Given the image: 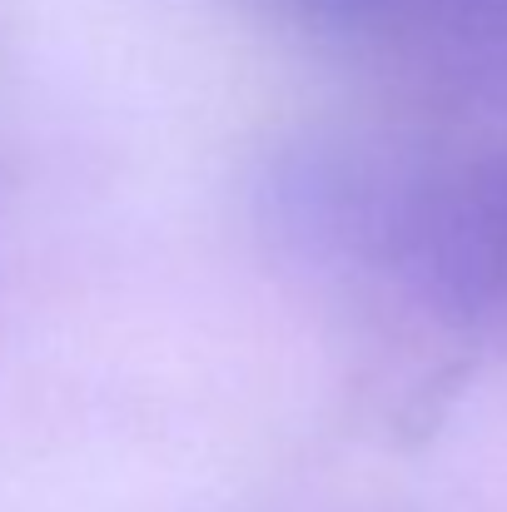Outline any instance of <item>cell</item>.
<instances>
[{
	"label": "cell",
	"mask_w": 507,
	"mask_h": 512,
	"mask_svg": "<svg viewBox=\"0 0 507 512\" xmlns=\"http://www.w3.org/2000/svg\"><path fill=\"white\" fill-rule=\"evenodd\" d=\"M279 234L448 329L507 334V155L309 145L264 179Z\"/></svg>",
	"instance_id": "obj_1"
}]
</instances>
